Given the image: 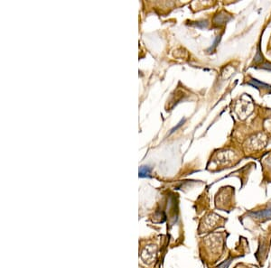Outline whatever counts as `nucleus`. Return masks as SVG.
Segmentation results:
<instances>
[{"label": "nucleus", "mask_w": 271, "mask_h": 268, "mask_svg": "<svg viewBox=\"0 0 271 268\" xmlns=\"http://www.w3.org/2000/svg\"><path fill=\"white\" fill-rule=\"evenodd\" d=\"M184 121H185V119H184H184H182V120H181V121H180V122L178 123V125H176V127H174L173 129L171 130V134H172V133H174V132H175V130H177V129H178V128H179V127H181V125H183V124L184 123Z\"/></svg>", "instance_id": "7"}, {"label": "nucleus", "mask_w": 271, "mask_h": 268, "mask_svg": "<svg viewBox=\"0 0 271 268\" xmlns=\"http://www.w3.org/2000/svg\"><path fill=\"white\" fill-rule=\"evenodd\" d=\"M151 172L149 166H141L139 169V176L140 177H148Z\"/></svg>", "instance_id": "4"}, {"label": "nucleus", "mask_w": 271, "mask_h": 268, "mask_svg": "<svg viewBox=\"0 0 271 268\" xmlns=\"http://www.w3.org/2000/svg\"><path fill=\"white\" fill-rule=\"evenodd\" d=\"M155 253H157V247H155V246L153 245L147 246L142 252V259L144 260V262L147 264L152 263L155 257Z\"/></svg>", "instance_id": "1"}, {"label": "nucleus", "mask_w": 271, "mask_h": 268, "mask_svg": "<svg viewBox=\"0 0 271 268\" xmlns=\"http://www.w3.org/2000/svg\"><path fill=\"white\" fill-rule=\"evenodd\" d=\"M262 61H263V56H262V54L260 53V45H259L258 52H257V54L255 56V62L259 63V62H261Z\"/></svg>", "instance_id": "5"}, {"label": "nucleus", "mask_w": 271, "mask_h": 268, "mask_svg": "<svg viewBox=\"0 0 271 268\" xmlns=\"http://www.w3.org/2000/svg\"><path fill=\"white\" fill-rule=\"evenodd\" d=\"M253 217H256V219H259V220L271 217V208H268L267 209H264V211H261L259 212H255L253 215Z\"/></svg>", "instance_id": "3"}, {"label": "nucleus", "mask_w": 271, "mask_h": 268, "mask_svg": "<svg viewBox=\"0 0 271 268\" xmlns=\"http://www.w3.org/2000/svg\"><path fill=\"white\" fill-rule=\"evenodd\" d=\"M261 68L264 69V70H268V71H271V63L270 62H265V63H262L261 65Z\"/></svg>", "instance_id": "6"}, {"label": "nucleus", "mask_w": 271, "mask_h": 268, "mask_svg": "<svg viewBox=\"0 0 271 268\" xmlns=\"http://www.w3.org/2000/svg\"><path fill=\"white\" fill-rule=\"evenodd\" d=\"M248 85H250V86H252L254 88H257V89H267V90H271V85L266 84V83L261 82L256 79H251L248 82Z\"/></svg>", "instance_id": "2"}]
</instances>
